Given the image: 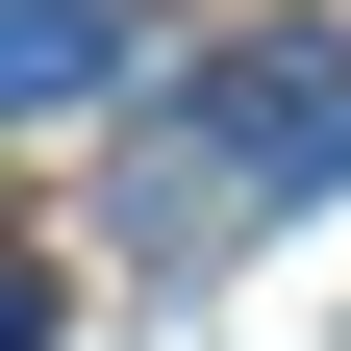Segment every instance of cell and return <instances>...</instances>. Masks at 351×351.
<instances>
[{"label": "cell", "instance_id": "1", "mask_svg": "<svg viewBox=\"0 0 351 351\" xmlns=\"http://www.w3.org/2000/svg\"><path fill=\"white\" fill-rule=\"evenodd\" d=\"M251 201H351V51H326V25L226 51L201 125H176V176H151V226H251Z\"/></svg>", "mask_w": 351, "mask_h": 351}, {"label": "cell", "instance_id": "3", "mask_svg": "<svg viewBox=\"0 0 351 351\" xmlns=\"http://www.w3.org/2000/svg\"><path fill=\"white\" fill-rule=\"evenodd\" d=\"M0 351H51V276H25V251H0Z\"/></svg>", "mask_w": 351, "mask_h": 351}, {"label": "cell", "instance_id": "2", "mask_svg": "<svg viewBox=\"0 0 351 351\" xmlns=\"http://www.w3.org/2000/svg\"><path fill=\"white\" fill-rule=\"evenodd\" d=\"M101 75H125V25H101V0H0V125L101 101Z\"/></svg>", "mask_w": 351, "mask_h": 351}]
</instances>
